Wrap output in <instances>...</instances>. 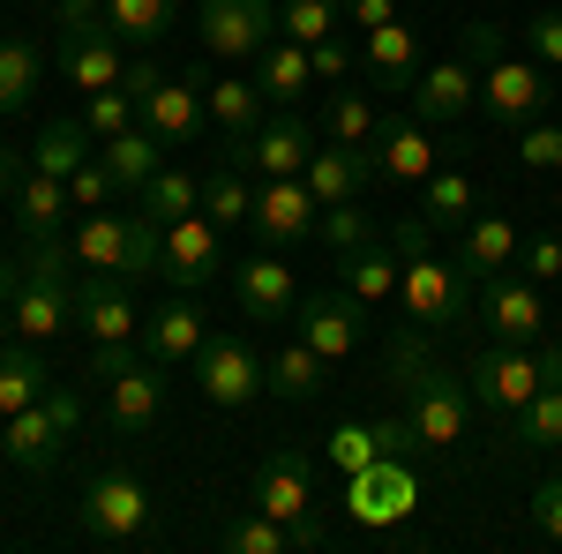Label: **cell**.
<instances>
[{
  "mask_svg": "<svg viewBox=\"0 0 562 554\" xmlns=\"http://www.w3.org/2000/svg\"><path fill=\"white\" fill-rule=\"evenodd\" d=\"M383 375H390L397 405L413 412V427H420V442H428L435 457L465 442V427H473V412H480V405H473V383H465V368H442V360H435L420 323H405V330L390 338Z\"/></svg>",
  "mask_w": 562,
  "mask_h": 554,
  "instance_id": "cell-1",
  "label": "cell"
},
{
  "mask_svg": "<svg viewBox=\"0 0 562 554\" xmlns=\"http://www.w3.org/2000/svg\"><path fill=\"white\" fill-rule=\"evenodd\" d=\"M397 233V307H405V323H420L428 338H450V330H465L473 323V293H465V270L458 256H435V233L428 217H405V225H390Z\"/></svg>",
  "mask_w": 562,
  "mask_h": 554,
  "instance_id": "cell-2",
  "label": "cell"
},
{
  "mask_svg": "<svg viewBox=\"0 0 562 554\" xmlns=\"http://www.w3.org/2000/svg\"><path fill=\"white\" fill-rule=\"evenodd\" d=\"M8 323H15V338H60L68 323H76V248L53 233V240H23V285L8 299Z\"/></svg>",
  "mask_w": 562,
  "mask_h": 554,
  "instance_id": "cell-3",
  "label": "cell"
},
{
  "mask_svg": "<svg viewBox=\"0 0 562 554\" xmlns=\"http://www.w3.org/2000/svg\"><path fill=\"white\" fill-rule=\"evenodd\" d=\"M315 143H323V128H315V121H301L293 105H278V113H270L248 143H225V166L256 172V180H293V172H307Z\"/></svg>",
  "mask_w": 562,
  "mask_h": 554,
  "instance_id": "cell-4",
  "label": "cell"
},
{
  "mask_svg": "<svg viewBox=\"0 0 562 554\" xmlns=\"http://www.w3.org/2000/svg\"><path fill=\"white\" fill-rule=\"evenodd\" d=\"M465 383H473V405L487 420L510 427L532 405V389H540V352L532 344H487L473 368H465Z\"/></svg>",
  "mask_w": 562,
  "mask_h": 554,
  "instance_id": "cell-5",
  "label": "cell"
},
{
  "mask_svg": "<svg viewBox=\"0 0 562 554\" xmlns=\"http://www.w3.org/2000/svg\"><path fill=\"white\" fill-rule=\"evenodd\" d=\"M548 68L540 60H518L510 45L495 53V60H480V113L495 121V128H525V121H540L548 113Z\"/></svg>",
  "mask_w": 562,
  "mask_h": 554,
  "instance_id": "cell-6",
  "label": "cell"
},
{
  "mask_svg": "<svg viewBox=\"0 0 562 554\" xmlns=\"http://www.w3.org/2000/svg\"><path fill=\"white\" fill-rule=\"evenodd\" d=\"M83 532L90 540H105V547H128V540H143L150 532V487L135 479V472L121 465H105L98 479L83 487Z\"/></svg>",
  "mask_w": 562,
  "mask_h": 554,
  "instance_id": "cell-7",
  "label": "cell"
},
{
  "mask_svg": "<svg viewBox=\"0 0 562 554\" xmlns=\"http://www.w3.org/2000/svg\"><path fill=\"white\" fill-rule=\"evenodd\" d=\"M420 502V465L413 457H375L368 472H352L346 479V510L360 532H390V524H405Z\"/></svg>",
  "mask_w": 562,
  "mask_h": 554,
  "instance_id": "cell-8",
  "label": "cell"
},
{
  "mask_svg": "<svg viewBox=\"0 0 562 554\" xmlns=\"http://www.w3.org/2000/svg\"><path fill=\"white\" fill-rule=\"evenodd\" d=\"M315 225H323V203L307 195V180H256V211H248V233H256V248H278V256H293L315 240Z\"/></svg>",
  "mask_w": 562,
  "mask_h": 554,
  "instance_id": "cell-9",
  "label": "cell"
},
{
  "mask_svg": "<svg viewBox=\"0 0 562 554\" xmlns=\"http://www.w3.org/2000/svg\"><path fill=\"white\" fill-rule=\"evenodd\" d=\"M195 375H203V397H211L217 412H240V405H256L262 389V352L240 330H211L203 352H195Z\"/></svg>",
  "mask_w": 562,
  "mask_h": 554,
  "instance_id": "cell-10",
  "label": "cell"
},
{
  "mask_svg": "<svg viewBox=\"0 0 562 554\" xmlns=\"http://www.w3.org/2000/svg\"><path fill=\"white\" fill-rule=\"evenodd\" d=\"M53 31H60V76H68L76 90H113V83H121L128 45L113 38L105 15H60Z\"/></svg>",
  "mask_w": 562,
  "mask_h": 554,
  "instance_id": "cell-11",
  "label": "cell"
},
{
  "mask_svg": "<svg viewBox=\"0 0 562 554\" xmlns=\"http://www.w3.org/2000/svg\"><path fill=\"white\" fill-rule=\"evenodd\" d=\"M480 330L495 344H532L548 330V299H540V285L525 278L518 262L495 270V278H480Z\"/></svg>",
  "mask_w": 562,
  "mask_h": 554,
  "instance_id": "cell-12",
  "label": "cell"
},
{
  "mask_svg": "<svg viewBox=\"0 0 562 554\" xmlns=\"http://www.w3.org/2000/svg\"><path fill=\"white\" fill-rule=\"evenodd\" d=\"M256 510L278 517V524H301V517H323V472L307 450H270L256 465Z\"/></svg>",
  "mask_w": 562,
  "mask_h": 554,
  "instance_id": "cell-13",
  "label": "cell"
},
{
  "mask_svg": "<svg viewBox=\"0 0 562 554\" xmlns=\"http://www.w3.org/2000/svg\"><path fill=\"white\" fill-rule=\"evenodd\" d=\"M278 38V0H203V53L211 60H256Z\"/></svg>",
  "mask_w": 562,
  "mask_h": 554,
  "instance_id": "cell-14",
  "label": "cell"
},
{
  "mask_svg": "<svg viewBox=\"0 0 562 554\" xmlns=\"http://www.w3.org/2000/svg\"><path fill=\"white\" fill-rule=\"evenodd\" d=\"M307 195L330 211V203H360L375 180H383V158H375V143H315V158H307Z\"/></svg>",
  "mask_w": 562,
  "mask_h": 554,
  "instance_id": "cell-15",
  "label": "cell"
},
{
  "mask_svg": "<svg viewBox=\"0 0 562 554\" xmlns=\"http://www.w3.org/2000/svg\"><path fill=\"white\" fill-rule=\"evenodd\" d=\"M233 299L248 323H285L301 307V285H293V262L278 248H256L248 262H233Z\"/></svg>",
  "mask_w": 562,
  "mask_h": 554,
  "instance_id": "cell-16",
  "label": "cell"
},
{
  "mask_svg": "<svg viewBox=\"0 0 562 554\" xmlns=\"http://www.w3.org/2000/svg\"><path fill=\"white\" fill-rule=\"evenodd\" d=\"M76 323H83V338H90V344L143 338V307H135L128 278H105V270H83V278H76Z\"/></svg>",
  "mask_w": 562,
  "mask_h": 554,
  "instance_id": "cell-17",
  "label": "cell"
},
{
  "mask_svg": "<svg viewBox=\"0 0 562 554\" xmlns=\"http://www.w3.org/2000/svg\"><path fill=\"white\" fill-rule=\"evenodd\" d=\"M405 98H413V121H428V128H458V121L480 105V68H473V60H435V68L413 76Z\"/></svg>",
  "mask_w": 562,
  "mask_h": 554,
  "instance_id": "cell-18",
  "label": "cell"
},
{
  "mask_svg": "<svg viewBox=\"0 0 562 554\" xmlns=\"http://www.w3.org/2000/svg\"><path fill=\"white\" fill-rule=\"evenodd\" d=\"M375 158H383V180L420 188V180L442 166V143H435L428 121H413V113H383V121H375Z\"/></svg>",
  "mask_w": 562,
  "mask_h": 554,
  "instance_id": "cell-19",
  "label": "cell"
},
{
  "mask_svg": "<svg viewBox=\"0 0 562 554\" xmlns=\"http://www.w3.org/2000/svg\"><path fill=\"white\" fill-rule=\"evenodd\" d=\"M217 270H225V248H217L211 217L195 211V217H180V225H166V270H158V278H166L173 293H203Z\"/></svg>",
  "mask_w": 562,
  "mask_h": 554,
  "instance_id": "cell-20",
  "label": "cell"
},
{
  "mask_svg": "<svg viewBox=\"0 0 562 554\" xmlns=\"http://www.w3.org/2000/svg\"><path fill=\"white\" fill-rule=\"evenodd\" d=\"M158 412H166V368H158V360H135L128 375H113V383H105V420H113L121 442L150 434Z\"/></svg>",
  "mask_w": 562,
  "mask_h": 554,
  "instance_id": "cell-21",
  "label": "cell"
},
{
  "mask_svg": "<svg viewBox=\"0 0 562 554\" xmlns=\"http://www.w3.org/2000/svg\"><path fill=\"white\" fill-rule=\"evenodd\" d=\"M203 338H211V330H203V307H195L188 293L158 299V307L143 315V352H150L158 368H180V360H195V352H203Z\"/></svg>",
  "mask_w": 562,
  "mask_h": 554,
  "instance_id": "cell-22",
  "label": "cell"
},
{
  "mask_svg": "<svg viewBox=\"0 0 562 554\" xmlns=\"http://www.w3.org/2000/svg\"><path fill=\"white\" fill-rule=\"evenodd\" d=\"M0 450H8V465H23L31 479H45V472L60 465V450H68V434H60V420H53V405H23V412H8V427H0Z\"/></svg>",
  "mask_w": 562,
  "mask_h": 554,
  "instance_id": "cell-23",
  "label": "cell"
},
{
  "mask_svg": "<svg viewBox=\"0 0 562 554\" xmlns=\"http://www.w3.org/2000/svg\"><path fill=\"white\" fill-rule=\"evenodd\" d=\"M518 248H525V233L503 211H473V217H465V233H458V270H465V285L495 278V270H510Z\"/></svg>",
  "mask_w": 562,
  "mask_h": 554,
  "instance_id": "cell-24",
  "label": "cell"
},
{
  "mask_svg": "<svg viewBox=\"0 0 562 554\" xmlns=\"http://www.w3.org/2000/svg\"><path fill=\"white\" fill-rule=\"evenodd\" d=\"M293 323H301V338L323 352V360H346L352 344H360V299L338 285V293H307L293 307Z\"/></svg>",
  "mask_w": 562,
  "mask_h": 554,
  "instance_id": "cell-25",
  "label": "cell"
},
{
  "mask_svg": "<svg viewBox=\"0 0 562 554\" xmlns=\"http://www.w3.org/2000/svg\"><path fill=\"white\" fill-rule=\"evenodd\" d=\"M397 270H405V256H397V233H375L368 248L338 256V285H346L360 307H390V299H397Z\"/></svg>",
  "mask_w": 562,
  "mask_h": 554,
  "instance_id": "cell-26",
  "label": "cell"
},
{
  "mask_svg": "<svg viewBox=\"0 0 562 554\" xmlns=\"http://www.w3.org/2000/svg\"><path fill=\"white\" fill-rule=\"evenodd\" d=\"M195 76H203V68H195ZM203 105H211V128L225 135V143H248V135L270 121V113H262L270 98H262L256 76H203Z\"/></svg>",
  "mask_w": 562,
  "mask_h": 554,
  "instance_id": "cell-27",
  "label": "cell"
},
{
  "mask_svg": "<svg viewBox=\"0 0 562 554\" xmlns=\"http://www.w3.org/2000/svg\"><path fill=\"white\" fill-rule=\"evenodd\" d=\"M203 121H211V105H203V76H188V83L166 76V83L143 98V128L158 135V143H195Z\"/></svg>",
  "mask_w": 562,
  "mask_h": 554,
  "instance_id": "cell-28",
  "label": "cell"
},
{
  "mask_svg": "<svg viewBox=\"0 0 562 554\" xmlns=\"http://www.w3.org/2000/svg\"><path fill=\"white\" fill-rule=\"evenodd\" d=\"M68 248H76V262H83V270L121 278V270H128V211H121V203H113V211H76Z\"/></svg>",
  "mask_w": 562,
  "mask_h": 554,
  "instance_id": "cell-29",
  "label": "cell"
},
{
  "mask_svg": "<svg viewBox=\"0 0 562 554\" xmlns=\"http://www.w3.org/2000/svg\"><path fill=\"white\" fill-rule=\"evenodd\" d=\"M15 225H23V240H53L60 233V217L76 211L68 203V180L60 172H38V166H23V180H15Z\"/></svg>",
  "mask_w": 562,
  "mask_h": 554,
  "instance_id": "cell-30",
  "label": "cell"
},
{
  "mask_svg": "<svg viewBox=\"0 0 562 554\" xmlns=\"http://www.w3.org/2000/svg\"><path fill=\"white\" fill-rule=\"evenodd\" d=\"M360 60L375 68V83L383 90H413L420 76V38H413V23H375V31H360Z\"/></svg>",
  "mask_w": 562,
  "mask_h": 554,
  "instance_id": "cell-31",
  "label": "cell"
},
{
  "mask_svg": "<svg viewBox=\"0 0 562 554\" xmlns=\"http://www.w3.org/2000/svg\"><path fill=\"white\" fill-rule=\"evenodd\" d=\"M503 457H532V450H562V375H540L532 405L510 420V442H495Z\"/></svg>",
  "mask_w": 562,
  "mask_h": 554,
  "instance_id": "cell-32",
  "label": "cell"
},
{
  "mask_svg": "<svg viewBox=\"0 0 562 554\" xmlns=\"http://www.w3.org/2000/svg\"><path fill=\"white\" fill-rule=\"evenodd\" d=\"M256 83H262V98H270V105H301L307 90H315V68H307V45L278 31V38H270V45L256 53Z\"/></svg>",
  "mask_w": 562,
  "mask_h": 554,
  "instance_id": "cell-33",
  "label": "cell"
},
{
  "mask_svg": "<svg viewBox=\"0 0 562 554\" xmlns=\"http://www.w3.org/2000/svg\"><path fill=\"white\" fill-rule=\"evenodd\" d=\"M323 368H330V360L307 338H293V344H278V352L262 360V383H270V397H285V405H307V397L323 389Z\"/></svg>",
  "mask_w": 562,
  "mask_h": 554,
  "instance_id": "cell-34",
  "label": "cell"
},
{
  "mask_svg": "<svg viewBox=\"0 0 562 554\" xmlns=\"http://www.w3.org/2000/svg\"><path fill=\"white\" fill-rule=\"evenodd\" d=\"M98 158L113 166V180H121V195H143V180H150V172L166 166V143H158V135H150L143 121H135V128L105 135V143H98Z\"/></svg>",
  "mask_w": 562,
  "mask_h": 554,
  "instance_id": "cell-35",
  "label": "cell"
},
{
  "mask_svg": "<svg viewBox=\"0 0 562 554\" xmlns=\"http://www.w3.org/2000/svg\"><path fill=\"white\" fill-rule=\"evenodd\" d=\"M45 383H53V375H45V352L31 338H8V344H0V420H8V412H23V405H38Z\"/></svg>",
  "mask_w": 562,
  "mask_h": 554,
  "instance_id": "cell-36",
  "label": "cell"
},
{
  "mask_svg": "<svg viewBox=\"0 0 562 554\" xmlns=\"http://www.w3.org/2000/svg\"><path fill=\"white\" fill-rule=\"evenodd\" d=\"M473 180L458 166H435L428 180H420V217H428V233H465V217H473Z\"/></svg>",
  "mask_w": 562,
  "mask_h": 554,
  "instance_id": "cell-37",
  "label": "cell"
},
{
  "mask_svg": "<svg viewBox=\"0 0 562 554\" xmlns=\"http://www.w3.org/2000/svg\"><path fill=\"white\" fill-rule=\"evenodd\" d=\"M375 121H383V105L368 98V90L352 83H330V98H323V143H375Z\"/></svg>",
  "mask_w": 562,
  "mask_h": 554,
  "instance_id": "cell-38",
  "label": "cell"
},
{
  "mask_svg": "<svg viewBox=\"0 0 562 554\" xmlns=\"http://www.w3.org/2000/svg\"><path fill=\"white\" fill-rule=\"evenodd\" d=\"M128 203H143L158 225H180V217L203 211V180H195V172H180V166H158L150 180H143V195H128Z\"/></svg>",
  "mask_w": 562,
  "mask_h": 554,
  "instance_id": "cell-39",
  "label": "cell"
},
{
  "mask_svg": "<svg viewBox=\"0 0 562 554\" xmlns=\"http://www.w3.org/2000/svg\"><path fill=\"white\" fill-rule=\"evenodd\" d=\"M180 0H105V23H113V38L135 45V53H150V45L173 31Z\"/></svg>",
  "mask_w": 562,
  "mask_h": 554,
  "instance_id": "cell-40",
  "label": "cell"
},
{
  "mask_svg": "<svg viewBox=\"0 0 562 554\" xmlns=\"http://www.w3.org/2000/svg\"><path fill=\"white\" fill-rule=\"evenodd\" d=\"M248 211H256V180H248L240 166H217V172H203V217H211L217 233L248 225Z\"/></svg>",
  "mask_w": 562,
  "mask_h": 554,
  "instance_id": "cell-41",
  "label": "cell"
},
{
  "mask_svg": "<svg viewBox=\"0 0 562 554\" xmlns=\"http://www.w3.org/2000/svg\"><path fill=\"white\" fill-rule=\"evenodd\" d=\"M38 83H45L38 45H23V38L0 31V113H23V105L38 98Z\"/></svg>",
  "mask_w": 562,
  "mask_h": 554,
  "instance_id": "cell-42",
  "label": "cell"
},
{
  "mask_svg": "<svg viewBox=\"0 0 562 554\" xmlns=\"http://www.w3.org/2000/svg\"><path fill=\"white\" fill-rule=\"evenodd\" d=\"M90 143H98V135L83 128V113H76V121H45L38 143H31V166H38V172H60V180H68V172L90 158Z\"/></svg>",
  "mask_w": 562,
  "mask_h": 554,
  "instance_id": "cell-43",
  "label": "cell"
},
{
  "mask_svg": "<svg viewBox=\"0 0 562 554\" xmlns=\"http://www.w3.org/2000/svg\"><path fill=\"white\" fill-rule=\"evenodd\" d=\"M375 233H390V225H375V217L360 211V203H330V211H323V225H315V240L330 248V262L352 256V248H368Z\"/></svg>",
  "mask_w": 562,
  "mask_h": 554,
  "instance_id": "cell-44",
  "label": "cell"
},
{
  "mask_svg": "<svg viewBox=\"0 0 562 554\" xmlns=\"http://www.w3.org/2000/svg\"><path fill=\"white\" fill-rule=\"evenodd\" d=\"M375 457H383V442H375V427H368V420L330 427V442H323V465L338 472V479H352V472H368Z\"/></svg>",
  "mask_w": 562,
  "mask_h": 554,
  "instance_id": "cell-45",
  "label": "cell"
},
{
  "mask_svg": "<svg viewBox=\"0 0 562 554\" xmlns=\"http://www.w3.org/2000/svg\"><path fill=\"white\" fill-rule=\"evenodd\" d=\"M338 23H346V0H285V8H278V31L301 38V45L338 38Z\"/></svg>",
  "mask_w": 562,
  "mask_h": 554,
  "instance_id": "cell-46",
  "label": "cell"
},
{
  "mask_svg": "<svg viewBox=\"0 0 562 554\" xmlns=\"http://www.w3.org/2000/svg\"><path fill=\"white\" fill-rule=\"evenodd\" d=\"M158 270H166V225L135 203L128 211V270H121V278L135 285V278H158Z\"/></svg>",
  "mask_w": 562,
  "mask_h": 554,
  "instance_id": "cell-47",
  "label": "cell"
},
{
  "mask_svg": "<svg viewBox=\"0 0 562 554\" xmlns=\"http://www.w3.org/2000/svg\"><path fill=\"white\" fill-rule=\"evenodd\" d=\"M143 121V105H135L128 90L113 83V90H83V128L105 143V135H121V128H135Z\"/></svg>",
  "mask_w": 562,
  "mask_h": 554,
  "instance_id": "cell-48",
  "label": "cell"
},
{
  "mask_svg": "<svg viewBox=\"0 0 562 554\" xmlns=\"http://www.w3.org/2000/svg\"><path fill=\"white\" fill-rule=\"evenodd\" d=\"M68 203H76V211H113V203H128V195H121V180H113L105 158H83V166L68 172Z\"/></svg>",
  "mask_w": 562,
  "mask_h": 554,
  "instance_id": "cell-49",
  "label": "cell"
},
{
  "mask_svg": "<svg viewBox=\"0 0 562 554\" xmlns=\"http://www.w3.org/2000/svg\"><path fill=\"white\" fill-rule=\"evenodd\" d=\"M225 547L233 554H293V532H285V524H278V517H233V524H225Z\"/></svg>",
  "mask_w": 562,
  "mask_h": 554,
  "instance_id": "cell-50",
  "label": "cell"
},
{
  "mask_svg": "<svg viewBox=\"0 0 562 554\" xmlns=\"http://www.w3.org/2000/svg\"><path fill=\"white\" fill-rule=\"evenodd\" d=\"M518 166L562 172V121H525L518 128Z\"/></svg>",
  "mask_w": 562,
  "mask_h": 554,
  "instance_id": "cell-51",
  "label": "cell"
},
{
  "mask_svg": "<svg viewBox=\"0 0 562 554\" xmlns=\"http://www.w3.org/2000/svg\"><path fill=\"white\" fill-rule=\"evenodd\" d=\"M518 270L540 285V293H548V285H562V233H532V240L518 248Z\"/></svg>",
  "mask_w": 562,
  "mask_h": 554,
  "instance_id": "cell-52",
  "label": "cell"
},
{
  "mask_svg": "<svg viewBox=\"0 0 562 554\" xmlns=\"http://www.w3.org/2000/svg\"><path fill=\"white\" fill-rule=\"evenodd\" d=\"M135 360H150V352H143V338H113V344H90L83 375H90V383H113V375H128Z\"/></svg>",
  "mask_w": 562,
  "mask_h": 554,
  "instance_id": "cell-53",
  "label": "cell"
},
{
  "mask_svg": "<svg viewBox=\"0 0 562 554\" xmlns=\"http://www.w3.org/2000/svg\"><path fill=\"white\" fill-rule=\"evenodd\" d=\"M307 68H315V83H352L360 53H352L346 38H323V45H307Z\"/></svg>",
  "mask_w": 562,
  "mask_h": 554,
  "instance_id": "cell-54",
  "label": "cell"
},
{
  "mask_svg": "<svg viewBox=\"0 0 562 554\" xmlns=\"http://www.w3.org/2000/svg\"><path fill=\"white\" fill-rule=\"evenodd\" d=\"M525 38H532V60H540V68L555 76V68H562V8L532 15V23H525Z\"/></svg>",
  "mask_w": 562,
  "mask_h": 554,
  "instance_id": "cell-55",
  "label": "cell"
},
{
  "mask_svg": "<svg viewBox=\"0 0 562 554\" xmlns=\"http://www.w3.org/2000/svg\"><path fill=\"white\" fill-rule=\"evenodd\" d=\"M532 524H540V540H562V472L532 487Z\"/></svg>",
  "mask_w": 562,
  "mask_h": 554,
  "instance_id": "cell-56",
  "label": "cell"
},
{
  "mask_svg": "<svg viewBox=\"0 0 562 554\" xmlns=\"http://www.w3.org/2000/svg\"><path fill=\"white\" fill-rule=\"evenodd\" d=\"M158 83H166V68H158L150 53H128V68H121V90H128L135 105H143V98H150Z\"/></svg>",
  "mask_w": 562,
  "mask_h": 554,
  "instance_id": "cell-57",
  "label": "cell"
},
{
  "mask_svg": "<svg viewBox=\"0 0 562 554\" xmlns=\"http://www.w3.org/2000/svg\"><path fill=\"white\" fill-rule=\"evenodd\" d=\"M45 405H53V420H60V434L76 442V427H83V397H76L68 383H45Z\"/></svg>",
  "mask_w": 562,
  "mask_h": 554,
  "instance_id": "cell-58",
  "label": "cell"
},
{
  "mask_svg": "<svg viewBox=\"0 0 562 554\" xmlns=\"http://www.w3.org/2000/svg\"><path fill=\"white\" fill-rule=\"evenodd\" d=\"M390 15H397V0H346V23H360V31H375Z\"/></svg>",
  "mask_w": 562,
  "mask_h": 554,
  "instance_id": "cell-59",
  "label": "cell"
},
{
  "mask_svg": "<svg viewBox=\"0 0 562 554\" xmlns=\"http://www.w3.org/2000/svg\"><path fill=\"white\" fill-rule=\"evenodd\" d=\"M23 166H31V158H23V150H8V143H0V203H8V195H15V180H23Z\"/></svg>",
  "mask_w": 562,
  "mask_h": 554,
  "instance_id": "cell-60",
  "label": "cell"
},
{
  "mask_svg": "<svg viewBox=\"0 0 562 554\" xmlns=\"http://www.w3.org/2000/svg\"><path fill=\"white\" fill-rule=\"evenodd\" d=\"M15 285H23V256H0V307L15 299Z\"/></svg>",
  "mask_w": 562,
  "mask_h": 554,
  "instance_id": "cell-61",
  "label": "cell"
},
{
  "mask_svg": "<svg viewBox=\"0 0 562 554\" xmlns=\"http://www.w3.org/2000/svg\"><path fill=\"white\" fill-rule=\"evenodd\" d=\"M8 330H15V323H8V307H0V344H8Z\"/></svg>",
  "mask_w": 562,
  "mask_h": 554,
  "instance_id": "cell-62",
  "label": "cell"
},
{
  "mask_svg": "<svg viewBox=\"0 0 562 554\" xmlns=\"http://www.w3.org/2000/svg\"><path fill=\"white\" fill-rule=\"evenodd\" d=\"M555 330H562V315H555Z\"/></svg>",
  "mask_w": 562,
  "mask_h": 554,
  "instance_id": "cell-63",
  "label": "cell"
}]
</instances>
